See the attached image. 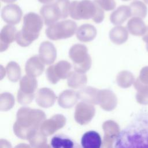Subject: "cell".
Masks as SVG:
<instances>
[{
    "instance_id": "cell-1",
    "label": "cell",
    "mask_w": 148,
    "mask_h": 148,
    "mask_svg": "<svg viewBox=\"0 0 148 148\" xmlns=\"http://www.w3.org/2000/svg\"><path fill=\"white\" fill-rule=\"evenodd\" d=\"M117 148H148V109L143 110L123 132Z\"/></svg>"
},
{
    "instance_id": "cell-2",
    "label": "cell",
    "mask_w": 148,
    "mask_h": 148,
    "mask_svg": "<svg viewBox=\"0 0 148 148\" xmlns=\"http://www.w3.org/2000/svg\"><path fill=\"white\" fill-rule=\"evenodd\" d=\"M45 119V113L40 110L22 108L17 113V121L14 124V131L20 138L29 139L38 130Z\"/></svg>"
},
{
    "instance_id": "cell-3",
    "label": "cell",
    "mask_w": 148,
    "mask_h": 148,
    "mask_svg": "<svg viewBox=\"0 0 148 148\" xmlns=\"http://www.w3.org/2000/svg\"><path fill=\"white\" fill-rule=\"evenodd\" d=\"M43 21L41 16L34 12L26 14L23 18L22 28L18 31L16 42L21 47H27L39 36Z\"/></svg>"
},
{
    "instance_id": "cell-4",
    "label": "cell",
    "mask_w": 148,
    "mask_h": 148,
    "mask_svg": "<svg viewBox=\"0 0 148 148\" xmlns=\"http://www.w3.org/2000/svg\"><path fill=\"white\" fill-rule=\"evenodd\" d=\"M69 16L74 20L91 18L95 23H100L104 19V10L95 2L90 0L74 1L71 2Z\"/></svg>"
},
{
    "instance_id": "cell-5",
    "label": "cell",
    "mask_w": 148,
    "mask_h": 148,
    "mask_svg": "<svg viewBox=\"0 0 148 148\" xmlns=\"http://www.w3.org/2000/svg\"><path fill=\"white\" fill-rule=\"evenodd\" d=\"M69 57L73 62L75 71L85 73L91 68L92 60L87 47L82 44H75L69 50Z\"/></svg>"
},
{
    "instance_id": "cell-6",
    "label": "cell",
    "mask_w": 148,
    "mask_h": 148,
    "mask_svg": "<svg viewBox=\"0 0 148 148\" xmlns=\"http://www.w3.org/2000/svg\"><path fill=\"white\" fill-rule=\"evenodd\" d=\"M77 29V24L74 21L66 20L48 26L46 35L51 40H58L72 37L76 32Z\"/></svg>"
},
{
    "instance_id": "cell-7",
    "label": "cell",
    "mask_w": 148,
    "mask_h": 148,
    "mask_svg": "<svg viewBox=\"0 0 148 148\" xmlns=\"http://www.w3.org/2000/svg\"><path fill=\"white\" fill-rule=\"evenodd\" d=\"M71 69L70 62L65 60L60 61L47 68L46 72L47 79L51 84H56L60 79H68L72 72Z\"/></svg>"
},
{
    "instance_id": "cell-8",
    "label": "cell",
    "mask_w": 148,
    "mask_h": 148,
    "mask_svg": "<svg viewBox=\"0 0 148 148\" xmlns=\"http://www.w3.org/2000/svg\"><path fill=\"white\" fill-rule=\"evenodd\" d=\"M40 14L44 24L49 26L62 19L61 12L55 2L43 5L40 9Z\"/></svg>"
},
{
    "instance_id": "cell-9",
    "label": "cell",
    "mask_w": 148,
    "mask_h": 148,
    "mask_svg": "<svg viewBox=\"0 0 148 148\" xmlns=\"http://www.w3.org/2000/svg\"><path fill=\"white\" fill-rule=\"evenodd\" d=\"M23 12L21 8L16 4H9L5 6L1 10L3 20L9 25L18 24L22 17Z\"/></svg>"
},
{
    "instance_id": "cell-10",
    "label": "cell",
    "mask_w": 148,
    "mask_h": 148,
    "mask_svg": "<svg viewBox=\"0 0 148 148\" xmlns=\"http://www.w3.org/2000/svg\"><path fill=\"white\" fill-rule=\"evenodd\" d=\"M39 57L45 65H51L57 58V50L49 41L42 42L39 47Z\"/></svg>"
},
{
    "instance_id": "cell-11",
    "label": "cell",
    "mask_w": 148,
    "mask_h": 148,
    "mask_svg": "<svg viewBox=\"0 0 148 148\" xmlns=\"http://www.w3.org/2000/svg\"><path fill=\"white\" fill-rule=\"evenodd\" d=\"M95 113L94 106L86 102H79L76 108L75 119L81 124L88 123L93 117Z\"/></svg>"
},
{
    "instance_id": "cell-12",
    "label": "cell",
    "mask_w": 148,
    "mask_h": 148,
    "mask_svg": "<svg viewBox=\"0 0 148 148\" xmlns=\"http://www.w3.org/2000/svg\"><path fill=\"white\" fill-rule=\"evenodd\" d=\"M18 31L14 25H6L2 28L0 33V51L6 50L10 44L16 40Z\"/></svg>"
},
{
    "instance_id": "cell-13",
    "label": "cell",
    "mask_w": 148,
    "mask_h": 148,
    "mask_svg": "<svg viewBox=\"0 0 148 148\" xmlns=\"http://www.w3.org/2000/svg\"><path fill=\"white\" fill-rule=\"evenodd\" d=\"M65 124V119L62 115H55L44 121L40 125V131L45 135H50Z\"/></svg>"
},
{
    "instance_id": "cell-14",
    "label": "cell",
    "mask_w": 148,
    "mask_h": 148,
    "mask_svg": "<svg viewBox=\"0 0 148 148\" xmlns=\"http://www.w3.org/2000/svg\"><path fill=\"white\" fill-rule=\"evenodd\" d=\"M45 70V64L41 61L39 56L30 57L26 62L25 71L26 75L36 77L42 74Z\"/></svg>"
},
{
    "instance_id": "cell-15",
    "label": "cell",
    "mask_w": 148,
    "mask_h": 148,
    "mask_svg": "<svg viewBox=\"0 0 148 148\" xmlns=\"http://www.w3.org/2000/svg\"><path fill=\"white\" fill-rule=\"evenodd\" d=\"M56 96L53 90L49 88H42L39 89L36 94V103L43 107L47 108L52 106L55 102Z\"/></svg>"
},
{
    "instance_id": "cell-16",
    "label": "cell",
    "mask_w": 148,
    "mask_h": 148,
    "mask_svg": "<svg viewBox=\"0 0 148 148\" xmlns=\"http://www.w3.org/2000/svg\"><path fill=\"white\" fill-rule=\"evenodd\" d=\"M116 96L112 91L109 90H99L98 103L101 108L109 110L113 109L116 106Z\"/></svg>"
},
{
    "instance_id": "cell-17",
    "label": "cell",
    "mask_w": 148,
    "mask_h": 148,
    "mask_svg": "<svg viewBox=\"0 0 148 148\" xmlns=\"http://www.w3.org/2000/svg\"><path fill=\"white\" fill-rule=\"evenodd\" d=\"M97 34V29L94 25L84 24L77 29L76 35L79 40L83 42H88L95 39Z\"/></svg>"
},
{
    "instance_id": "cell-18",
    "label": "cell",
    "mask_w": 148,
    "mask_h": 148,
    "mask_svg": "<svg viewBox=\"0 0 148 148\" xmlns=\"http://www.w3.org/2000/svg\"><path fill=\"white\" fill-rule=\"evenodd\" d=\"M131 16L130 7L126 5H121L112 12L110 16V20L113 24L117 26L121 25Z\"/></svg>"
},
{
    "instance_id": "cell-19",
    "label": "cell",
    "mask_w": 148,
    "mask_h": 148,
    "mask_svg": "<svg viewBox=\"0 0 148 148\" xmlns=\"http://www.w3.org/2000/svg\"><path fill=\"white\" fill-rule=\"evenodd\" d=\"M50 148H81V147L69 137L58 134L51 139Z\"/></svg>"
},
{
    "instance_id": "cell-20",
    "label": "cell",
    "mask_w": 148,
    "mask_h": 148,
    "mask_svg": "<svg viewBox=\"0 0 148 148\" xmlns=\"http://www.w3.org/2000/svg\"><path fill=\"white\" fill-rule=\"evenodd\" d=\"M81 143L83 148H101L102 140L98 133L90 131L83 135Z\"/></svg>"
},
{
    "instance_id": "cell-21",
    "label": "cell",
    "mask_w": 148,
    "mask_h": 148,
    "mask_svg": "<svg viewBox=\"0 0 148 148\" xmlns=\"http://www.w3.org/2000/svg\"><path fill=\"white\" fill-rule=\"evenodd\" d=\"M109 35L112 42L117 45L125 43L128 38V30L125 27L121 25L114 27L110 31Z\"/></svg>"
},
{
    "instance_id": "cell-22",
    "label": "cell",
    "mask_w": 148,
    "mask_h": 148,
    "mask_svg": "<svg viewBox=\"0 0 148 148\" xmlns=\"http://www.w3.org/2000/svg\"><path fill=\"white\" fill-rule=\"evenodd\" d=\"M127 29L133 35L141 36L144 35L147 27L141 18L134 17L128 21Z\"/></svg>"
},
{
    "instance_id": "cell-23",
    "label": "cell",
    "mask_w": 148,
    "mask_h": 148,
    "mask_svg": "<svg viewBox=\"0 0 148 148\" xmlns=\"http://www.w3.org/2000/svg\"><path fill=\"white\" fill-rule=\"evenodd\" d=\"M77 92L78 98L83 101L84 102L98 103L99 90L91 87H86Z\"/></svg>"
},
{
    "instance_id": "cell-24",
    "label": "cell",
    "mask_w": 148,
    "mask_h": 148,
    "mask_svg": "<svg viewBox=\"0 0 148 148\" xmlns=\"http://www.w3.org/2000/svg\"><path fill=\"white\" fill-rule=\"evenodd\" d=\"M78 99L77 92L71 90H66L62 91L58 97V103L63 108H71L77 101Z\"/></svg>"
},
{
    "instance_id": "cell-25",
    "label": "cell",
    "mask_w": 148,
    "mask_h": 148,
    "mask_svg": "<svg viewBox=\"0 0 148 148\" xmlns=\"http://www.w3.org/2000/svg\"><path fill=\"white\" fill-rule=\"evenodd\" d=\"M38 87V82L35 77L24 75L20 80V90L24 93L32 94H34Z\"/></svg>"
},
{
    "instance_id": "cell-26",
    "label": "cell",
    "mask_w": 148,
    "mask_h": 148,
    "mask_svg": "<svg viewBox=\"0 0 148 148\" xmlns=\"http://www.w3.org/2000/svg\"><path fill=\"white\" fill-rule=\"evenodd\" d=\"M87 82L86 75L76 71L72 72L67 80L68 86L73 88H81L86 84Z\"/></svg>"
},
{
    "instance_id": "cell-27",
    "label": "cell",
    "mask_w": 148,
    "mask_h": 148,
    "mask_svg": "<svg viewBox=\"0 0 148 148\" xmlns=\"http://www.w3.org/2000/svg\"><path fill=\"white\" fill-rule=\"evenodd\" d=\"M6 72L8 79L12 82H16L21 77V68L20 65L14 61L8 63L6 66Z\"/></svg>"
},
{
    "instance_id": "cell-28",
    "label": "cell",
    "mask_w": 148,
    "mask_h": 148,
    "mask_svg": "<svg viewBox=\"0 0 148 148\" xmlns=\"http://www.w3.org/2000/svg\"><path fill=\"white\" fill-rule=\"evenodd\" d=\"M135 79L133 74L127 71H123L118 73L116 76L117 84L122 88H128L134 82Z\"/></svg>"
},
{
    "instance_id": "cell-29",
    "label": "cell",
    "mask_w": 148,
    "mask_h": 148,
    "mask_svg": "<svg viewBox=\"0 0 148 148\" xmlns=\"http://www.w3.org/2000/svg\"><path fill=\"white\" fill-rule=\"evenodd\" d=\"M130 8L132 16L140 17L143 18L147 14V8L145 3L139 1L132 2L130 5Z\"/></svg>"
},
{
    "instance_id": "cell-30",
    "label": "cell",
    "mask_w": 148,
    "mask_h": 148,
    "mask_svg": "<svg viewBox=\"0 0 148 148\" xmlns=\"http://www.w3.org/2000/svg\"><path fill=\"white\" fill-rule=\"evenodd\" d=\"M29 140L33 148H40L45 145L47 142L45 135L39 131H37Z\"/></svg>"
},
{
    "instance_id": "cell-31",
    "label": "cell",
    "mask_w": 148,
    "mask_h": 148,
    "mask_svg": "<svg viewBox=\"0 0 148 148\" xmlns=\"http://www.w3.org/2000/svg\"><path fill=\"white\" fill-rule=\"evenodd\" d=\"M1 109L6 110L12 108L14 103V99L13 96L8 92H4L1 94Z\"/></svg>"
},
{
    "instance_id": "cell-32",
    "label": "cell",
    "mask_w": 148,
    "mask_h": 148,
    "mask_svg": "<svg viewBox=\"0 0 148 148\" xmlns=\"http://www.w3.org/2000/svg\"><path fill=\"white\" fill-rule=\"evenodd\" d=\"M55 2L58 6L61 13L62 19L67 18L69 15L71 2L69 0H56Z\"/></svg>"
},
{
    "instance_id": "cell-33",
    "label": "cell",
    "mask_w": 148,
    "mask_h": 148,
    "mask_svg": "<svg viewBox=\"0 0 148 148\" xmlns=\"http://www.w3.org/2000/svg\"><path fill=\"white\" fill-rule=\"evenodd\" d=\"M94 2L103 10L106 11L113 10L116 5V3L114 0H94Z\"/></svg>"
},
{
    "instance_id": "cell-34",
    "label": "cell",
    "mask_w": 148,
    "mask_h": 148,
    "mask_svg": "<svg viewBox=\"0 0 148 148\" xmlns=\"http://www.w3.org/2000/svg\"><path fill=\"white\" fill-rule=\"evenodd\" d=\"M34 98V94H28L21 91L20 90L17 92V100L21 104L30 103Z\"/></svg>"
},
{
    "instance_id": "cell-35",
    "label": "cell",
    "mask_w": 148,
    "mask_h": 148,
    "mask_svg": "<svg viewBox=\"0 0 148 148\" xmlns=\"http://www.w3.org/2000/svg\"><path fill=\"white\" fill-rule=\"evenodd\" d=\"M138 79L143 84L148 86V66L143 67L140 70Z\"/></svg>"
},
{
    "instance_id": "cell-36",
    "label": "cell",
    "mask_w": 148,
    "mask_h": 148,
    "mask_svg": "<svg viewBox=\"0 0 148 148\" xmlns=\"http://www.w3.org/2000/svg\"><path fill=\"white\" fill-rule=\"evenodd\" d=\"M112 138L110 136L105 135L104 137V141L102 148H112Z\"/></svg>"
},
{
    "instance_id": "cell-37",
    "label": "cell",
    "mask_w": 148,
    "mask_h": 148,
    "mask_svg": "<svg viewBox=\"0 0 148 148\" xmlns=\"http://www.w3.org/2000/svg\"><path fill=\"white\" fill-rule=\"evenodd\" d=\"M40 3H43V4H49V3H51L53 2H54V1L55 0H38Z\"/></svg>"
},
{
    "instance_id": "cell-38",
    "label": "cell",
    "mask_w": 148,
    "mask_h": 148,
    "mask_svg": "<svg viewBox=\"0 0 148 148\" xmlns=\"http://www.w3.org/2000/svg\"><path fill=\"white\" fill-rule=\"evenodd\" d=\"M143 40L144 42H145L147 44L148 43V27L147 28L146 32H145V34H144V35L143 36Z\"/></svg>"
},
{
    "instance_id": "cell-39",
    "label": "cell",
    "mask_w": 148,
    "mask_h": 148,
    "mask_svg": "<svg viewBox=\"0 0 148 148\" xmlns=\"http://www.w3.org/2000/svg\"><path fill=\"white\" fill-rule=\"evenodd\" d=\"M15 148H30V147L29 146L25 144H20L19 145H17Z\"/></svg>"
},
{
    "instance_id": "cell-40",
    "label": "cell",
    "mask_w": 148,
    "mask_h": 148,
    "mask_svg": "<svg viewBox=\"0 0 148 148\" xmlns=\"http://www.w3.org/2000/svg\"><path fill=\"white\" fill-rule=\"evenodd\" d=\"M1 1L6 3H12L16 1L17 0H1Z\"/></svg>"
},
{
    "instance_id": "cell-41",
    "label": "cell",
    "mask_w": 148,
    "mask_h": 148,
    "mask_svg": "<svg viewBox=\"0 0 148 148\" xmlns=\"http://www.w3.org/2000/svg\"><path fill=\"white\" fill-rule=\"evenodd\" d=\"M143 1H144V2H145L146 3L148 4V0H143Z\"/></svg>"
},
{
    "instance_id": "cell-42",
    "label": "cell",
    "mask_w": 148,
    "mask_h": 148,
    "mask_svg": "<svg viewBox=\"0 0 148 148\" xmlns=\"http://www.w3.org/2000/svg\"><path fill=\"white\" fill-rule=\"evenodd\" d=\"M146 49H147V51H148V43H147V45H146Z\"/></svg>"
},
{
    "instance_id": "cell-43",
    "label": "cell",
    "mask_w": 148,
    "mask_h": 148,
    "mask_svg": "<svg viewBox=\"0 0 148 148\" xmlns=\"http://www.w3.org/2000/svg\"><path fill=\"white\" fill-rule=\"evenodd\" d=\"M123 1H129V0H123Z\"/></svg>"
}]
</instances>
